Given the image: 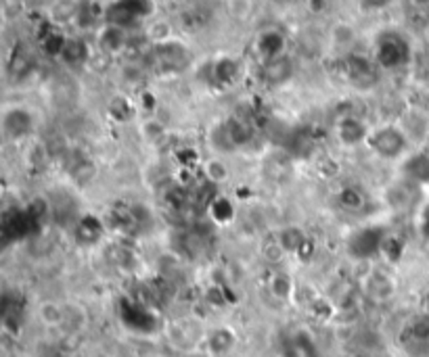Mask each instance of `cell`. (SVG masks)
<instances>
[{"label":"cell","instance_id":"cell-5","mask_svg":"<svg viewBox=\"0 0 429 357\" xmlns=\"http://www.w3.org/2000/svg\"><path fill=\"white\" fill-rule=\"evenodd\" d=\"M335 134H337V140L346 146H356V144H363L368 140V134L370 130L367 127V123L361 118L348 113L337 121L335 125Z\"/></svg>","mask_w":429,"mask_h":357},{"label":"cell","instance_id":"cell-14","mask_svg":"<svg viewBox=\"0 0 429 357\" xmlns=\"http://www.w3.org/2000/svg\"><path fill=\"white\" fill-rule=\"evenodd\" d=\"M99 42H101V46H103L105 51L116 53V51H120L123 44H126V34H123L122 27H118V25H107V27L101 32Z\"/></svg>","mask_w":429,"mask_h":357},{"label":"cell","instance_id":"cell-27","mask_svg":"<svg viewBox=\"0 0 429 357\" xmlns=\"http://www.w3.org/2000/svg\"><path fill=\"white\" fill-rule=\"evenodd\" d=\"M17 2H19V0H17Z\"/></svg>","mask_w":429,"mask_h":357},{"label":"cell","instance_id":"cell-1","mask_svg":"<svg viewBox=\"0 0 429 357\" xmlns=\"http://www.w3.org/2000/svg\"><path fill=\"white\" fill-rule=\"evenodd\" d=\"M367 144L375 155L392 161V159H398L400 155H404V151L409 146V138H406L404 130H400L398 125H381L368 134Z\"/></svg>","mask_w":429,"mask_h":357},{"label":"cell","instance_id":"cell-11","mask_svg":"<svg viewBox=\"0 0 429 357\" xmlns=\"http://www.w3.org/2000/svg\"><path fill=\"white\" fill-rule=\"evenodd\" d=\"M224 130H226V136H229V142L233 149L237 146H246L247 142L251 140L253 136V130L251 125L243 121V119H231V121H224Z\"/></svg>","mask_w":429,"mask_h":357},{"label":"cell","instance_id":"cell-9","mask_svg":"<svg viewBox=\"0 0 429 357\" xmlns=\"http://www.w3.org/2000/svg\"><path fill=\"white\" fill-rule=\"evenodd\" d=\"M75 237L84 244H95L99 238L103 237V222L97 215H92V213L84 215L80 220L78 228H75Z\"/></svg>","mask_w":429,"mask_h":357},{"label":"cell","instance_id":"cell-10","mask_svg":"<svg viewBox=\"0 0 429 357\" xmlns=\"http://www.w3.org/2000/svg\"><path fill=\"white\" fill-rule=\"evenodd\" d=\"M264 75H266V82H270V84H283L294 75V65H291V61L285 59V57L266 61Z\"/></svg>","mask_w":429,"mask_h":357},{"label":"cell","instance_id":"cell-8","mask_svg":"<svg viewBox=\"0 0 429 357\" xmlns=\"http://www.w3.org/2000/svg\"><path fill=\"white\" fill-rule=\"evenodd\" d=\"M258 51L264 61H272L283 57L285 51V36L279 32H266L258 40Z\"/></svg>","mask_w":429,"mask_h":357},{"label":"cell","instance_id":"cell-23","mask_svg":"<svg viewBox=\"0 0 429 357\" xmlns=\"http://www.w3.org/2000/svg\"><path fill=\"white\" fill-rule=\"evenodd\" d=\"M226 176H229V172H226V168L220 163V161H210L207 165H205V178L212 180V182H222V180H226Z\"/></svg>","mask_w":429,"mask_h":357},{"label":"cell","instance_id":"cell-25","mask_svg":"<svg viewBox=\"0 0 429 357\" xmlns=\"http://www.w3.org/2000/svg\"><path fill=\"white\" fill-rule=\"evenodd\" d=\"M421 232L423 237L429 238V207L423 211V218H421Z\"/></svg>","mask_w":429,"mask_h":357},{"label":"cell","instance_id":"cell-12","mask_svg":"<svg viewBox=\"0 0 429 357\" xmlns=\"http://www.w3.org/2000/svg\"><path fill=\"white\" fill-rule=\"evenodd\" d=\"M207 209H210V215L214 218L216 224H229V222L235 218V205H233V201L226 199V196H218V194H216V196L210 201Z\"/></svg>","mask_w":429,"mask_h":357},{"label":"cell","instance_id":"cell-6","mask_svg":"<svg viewBox=\"0 0 429 357\" xmlns=\"http://www.w3.org/2000/svg\"><path fill=\"white\" fill-rule=\"evenodd\" d=\"M406 59H409V49L402 40H396L389 36L377 46V61L385 69H394L398 65H404Z\"/></svg>","mask_w":429,"mask_h":357},{"label":"cell","instance_id":"cell-26","mask_svg":"<svg viewBox=\"0 0 429 357\" xmlns=\"http://www.w3.org/2000/svg\"><path fill=\"white\" fill-rule=\"evenodd\" d=\"M428 311H429V295H428Z\"/></svg>","mask_w":429,"mask_h":357},{"label":"cell","instance_id":"cell-7","mask_svg":"<svg viewBox=\"0 0 429 357\" xmlns=\"http://www.w3.org/2000/svg\"><path fill=\"white\" fill-rule=\"evenodd\" d=\"M348 75H350V82L356 84L358 88H368L377 77L373 63L365 57H358V55L350 57V61H348Z\"/></svg>","mask_w":429,"mask_h":357},{"label":"cell","instance_id":"cell-21","mask_svg":"<svg viewBox=\"0 0 429 357\" xmlns=\"http://www.w3.org/2000/svg\"><path fill=\"white\" fill-rule=\"evenodd\" d=\"M233 345H235V334L229 328H220L218 332H214V337H212V351L226 353Z\"/></svg>","mask_w":429,"mask_h":357},{"label":"cell","instance_id":"cell-19","mask_svg":"<svg viewBox=\"0 0 429 357\" xmlns=\"http://www.w3.org/2000/svg\"><path fill=\"white\" fill-rule=\"evenodd\" d=\"M88 55V49L82 40H67L65 46L61 51V57L71 65H78V63H84Z\"/></svg>","mask_w":429,"mask_h":357},{"label":"cell","instance_id":"cell-3","mask_svg":"<svg viewBox=\"0 0 429 357\" xmlns=\"http://www.w3.org/2000/svg\"><path fill=\"white\" fill-rule=\"evenodd\" d=\"M120 318L123 326H128L134 332H153L157 328V318L153 315V311L134 299L120 301Z\"/></svg>","mask_w":429,"mask_h":357},{"label":"cell","instance_id":"cell-24","mask_svg":"<svg viewBox=\"0 0 429 357\" xmlns=\"http://www.w3.org/2000/svg\"><path fill=\"white\" fill-rule=\"evenodd\" d=\"M394 0H361L365 11H383L392 4Z\"/></svg>","mask_w":429,"mask_h":357},{"label":"cell","instance_id":"cell-2","mask_svg":"<svg viewBox=\"0 0 429 357\" xmlns=\"http://www.w3.org/2000/svg\"><path fill=\"white\" fill-rule=\"evenodd\" d=\"M387 238L385 228L381 226H363L358 230H354L350 238H348V253L352 259L365 261L375 255L381 253V246Z\"/></svg>","mask_w":429,"mask_h":357},{"label":"cell","instance_id":"cell-17","mask_svg":"<svg viewBox=\"0 0 429 357\" xmlns=\"http://www.w3.org/2000/svg\"><path fill=\"white\" fill-rule=\"evenodd\" d=\"M281 249L283 251H287V253H300L302 251V246L306 244V237H304V232L300 230V228H294V226H289V228H285L283 232H281Z\"/></svg>","mask_w":429,"mask_h":357},{"label":"cell","instance_id":"cell-18","mask_svg":"<svg viewBox=\"0 0 429 357\" xmlns=\"http://www.w3.org/2000/svg\"><path fill=\"white\" fill-rule=\"evenodd\" d=\"M69 174H71V178L75 180V182L86 184V182H90V180L95 178L97 170H95V163H92L90 159L78 157V161L69 165Z\"/></svg>","mask_w":429,"mask_h":357},{"label":"cell","instance_id":"cell-22","mask_svg":"<svg viewBox=\"0 0 429 357\" xmlns=\"http://www.w3.org/2000/svg\"><path fill=\"white\" fill-rule=\"evenodd\" d=\"M270 289L279 299H287L291 293V278L287 274H277L270 282Z\"/></svg>","mask_w":429,"mask_h":357},{"label":"cell","instance_id":"cell-16","mask_svg":"<svg viewBox=\"0 0 429 357\" xmlns=\"http://www.w3.org/2000/svg\"><path fill=\"white\" fill-rule=\"evenodd\" d=\"M237 73H239V67L237 63L231 59H220L216 61L214 65V80L222 86H229L237 80Z\"/></svg>","mask_w":429,"mask_h":357},{"label":"cell","instance_id":"cell-15","mask_svg":"<svg viewBox=\"0 0 429 357\" xmlns=\"http://www.w3.org/2000/svg\"><path fill=\"white\" fill-rule=\"evenodd\" d=\"M337 201H339V205H342L344 209H348V211H358V209H363L365 203H367L365 194H363L356 186H346V188H342L339 194H337Z\"/></svg>","mask_w":429,"mask_h":357},{"label":"cell","instance_id":"cell-4","mask_svg":"<svg viewBox=\"0 0 429 357\" xmlns=\"http://www.w3.org/2000/svg\"><path fill=\"white\" fill-rule=\"evenodd\" d=\"M36 119L25 107H11L2 113V134L8 140H21L32 134Z\"/></svg>","mask_w":429,"mask_h":357},{"label":"cell","instance_id":"cell-20","mask_svg":"<svg viewBox=\"0 0 429 357\" xmlns=\"http://www.w3.org/2000/svg\"><path fill=\"white\" fill-rule=\"evenodd\" d=\"M402 253H404V244H402V240L398 237L387 234L385 242H383V246H381V255H383L389 263H396V261L402 257Z\"/></svg>","mask_w":429,"mask_h":357},{"label":"cell","instance_id":"cell-13","mask_svg":"<svg viewBox=\"0 0 429 357\" xmlns=\"http://www.w3.org/2000/svg\"><path fill=\"white\" fill-rule=\"evenodd\" d=\"M406 178L417 180V182H429V157L428 155H415L406 161L404 165Z\"/></svg>","mask_w":429,"mask_h":357}]
</instances>
